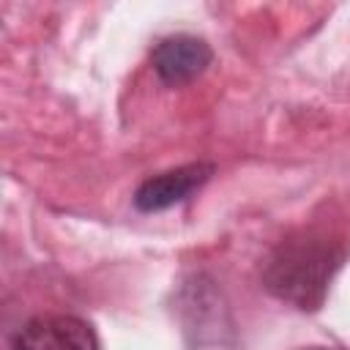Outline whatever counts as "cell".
<instances>
[{
    "mask_svg": "<svg viewBox=\"0 0 350 350\" xmlns=\"http://www.w3.org/2000/svg\"><path fill=\"white\" fill-rule=\"evenodd\" d=\"M345 260V249L325 235L304 232L282 241L262 265V284L276 298L312 312L325 301L328 284Z\"/></svg>",
    "mask_w": 350,
    "mask_h": 350,
    "instance_id": "1",
    "label": "cell"
},
{
    "mask_svg": "<svg viewBox=\"0 0 350 350\" xmlns=\"http://www.w3.org/2000/svg\"><path fill=\"white\" fill-rule=\"evenodd\" d=\"M14 350H98V339L82 317L44 314L25 323Z\"/></svg>",
    "mask_w": 350,
    "mask_h": 350,
    "instance_id": "2",
    "label": "cell"
},
{
    "mask_svg": "<svg viewBox=\"0 0 350 350\" xmlns=\"http://www.w3.org/2000/svg\"><path fill=\"white\" fill-rule=\"evenodd\" d=\"M153 71L159 74V79L170 88H180L189 85L191 79H197L213 60V49L208 46L205 38L189 36V33H178V36H167L156 44L153 55Z\"/></svg>",
    "mask_w": 350,
    "mask_h": 350,
    "instance_id": "3",
    "label": "cell"
},
{
    "mask_svg": "<svg viewBox=\"0 0 350 350\" xmlns=\"http://www.w3.org/2000/svg\"><path fill=\"white\" fill-rule=\"evenodd\" d=\"M213 175V164L197 161V164H183L167 172H159L148 180H142L134 191V205L142 213H159L167 211L183 200H189L197 189H202V183H208V178Z\"/></svg>",
    "mask_w": 350,
    "mask_h": 350,
    "instance_id": "4",
    "label": "cell"
},
{
    "mask_svg": "<svg viewBox=\"0 0 350 350\" xmlns=\"http://www.w3.org/2000/svg\"><path fill=\"white\" fill-rule=\"evenodd\" d=\"M304 350H334V347H304Z\"/></svg>",
    "mask_w": 350,
    "mask_h": 350,
    "instance_id": "5",
    "label": "cell"
}]
</instances>
